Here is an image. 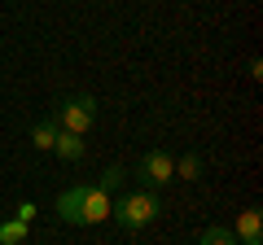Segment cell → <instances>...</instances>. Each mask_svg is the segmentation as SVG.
<instances>
[{"label":"cell","mask_w":263,"mask_h":245,"mask_svg":"<svg viewBox=\"0 0 263 245\" xmlns=\"http://www.w3.org/2000/svg\"><path fill=\"white\" fill-rule=\"evenodd\" d=\"M162 201L158 193L141 189V193H123V197H110V219L119 228H127V232H141V228H149L154 219H158Z\"/></svg>","instance_id":"obj_1"},{"label":"cell","mask_w":263,"mask_h":245,"mask_svg":"<svg viewBox=\"0 0 263 245\" xmlns=\"http://www.w3.org/2000/svg\"><path fill=\"white\" fill-rule=\"evenodd\" d=\"M53 122H57V132H70V136H88L92 132V122H97V101L92 96H66V101H57L53 110Z\"/></svg>","instance_id":"obj_2"},{"label":"cell","mask_w":263,"mask_h":245,"mask_svg":"<svg viewBox=\"0 0 263 245\" xmlns=\"http://www.w3.org/2000/svg\"><path fill=\"white\" fill-rule=\"evenodd\" d=\"M136 179H141L149 193H158V189H167L171 179H176V158H171L167 149H149L141 162H136Z\"/></svg>","instance_id":"obj_3"},{"label":"cell","mask_w":263,"mask_h":245,"mask_svg":"<svg viewBox=\"0 0 263 245\" xmlns=\"http://www.w3.org/2000/svg\"><path fill=\"white\" fill-rule=\"evenodd\" d=\"M84 193H88V184H75V189L57 193V219H62V223L84 228Z\"/></svg>","instance_id":"obj_4"},{"label":"cell","mask_w":263,"mask_h":245,"mask_svg":"<svg viewBox=\"0 0 263 245\" xmlns=\"http://www.w3.org/2000/svg\"><path fill=\"white\" fill-rule=\"evenodd\" d=\"M233 241H237V245H259V241H263V215H259V206H250V210L237 215Z\"/></svg>","instance_id":"obj_5"},{"label":"cell","mask_w":263,"mask_h":245,"mask_svg":"<svg viewBox=\"0 0 263 245\" xmlns=\"http://www.w3.org/2000/svg\"><path fill=\"white\" fill-rule=\"evenodd\" d=\"M110 219V193H101L97 184H88L84 193V228L88 223H105Z\"/></svg>","instance_id":"obj_6"},{"label":"cell","mask_w":263,"mask_h":245,"mask_svg":"<svg viewBox=\"0 0 263 245\" xmlns=\"http://www.w3.org/2000/svg\"><path fill=\"white\" fill-rule=\"evenodd\" d=\"M53 153L62 162H79L88 153V145H84V136H70V132H57V140H53Z\"/></svg>","instance_id":"obj_7"},{"label":"cell","mask_w":263,"mask_h":245,"mask_svg":"<svg viewBox=\"0 0 263 245\" xmlns=\"http://www.w3.org/2000/svg\"><path fill=\"white\" fill-rule=\"evenodd\" d=\"M53 140H57V122H53V114H48V118H40L35 127H31V145H35L40 153H53Z\"/></svg>","instance_id":"obj_8"},{"label":"cell","mask_w":263,"mask_h":245,"mask_svg":"<svg viewBox=\"0 0 263 245\" xmlns=\"http://www.w3.org/2000/svg\"><path fill=\"white\" fill-rule=\"evenodd\" d=\"M176 179H202V153L189 149L184 158H176Z\"/></svg>","instance_id":"obj_9"},{"label":"cell","mask_w":263,"mask_h":245,"mask_svg":"<svg viewBox=\"0 0 263 245\" xmlns=\"http://www.w3.org/2000/svg\"><path fill=\"white\" fill-rule=\"evenodd\" d=\"M123 179H127V167H119V162H114V167H105V171H101V179H97V189H101V193H110V197H114V193L123 189Z\"/></svg>","instance_id":"obj_10"},{"label":"cell","mask_w":263,"mask_h":245,"mask_svg":"<svg viewBox=\"0 0 263 245\" xmlns=\"http://www.w3.org/2000/svg\"><path fill=\"white\" fill-rule=\"evenodd\" d=\"M22 241H27V223L5 219V223H0V245H22Z\"/></svg>","instance_id":"obj_11"},{"label":"cell","mask_w":263,"mask_h":245,"mask_svg":"<svg viewBox=\"0 0 263 245\" xmlns=\"http://www.w3.org/2000/svg\"><path fill=\"white\" fill-rule=\"evenodd\" d=\"M197 245H237V241H233V232H228V228H202Z\"/></svg>","instance_id":"obj_12"},{"label":"cell","mask_w":263,"mask_h":245,"mask_svg":"<svg viewBox=\"0 0 263 245\" xmlns=\"http://www.w3.org/2000/svg\"><path fill=\"white\" fill-rule=\"evenodd\" d=\"M13 219L31 228V219H35V201H31V197H27V201H18V206H13Z\"/></svg>","instance_id":"obj_13"}]
</instances>
